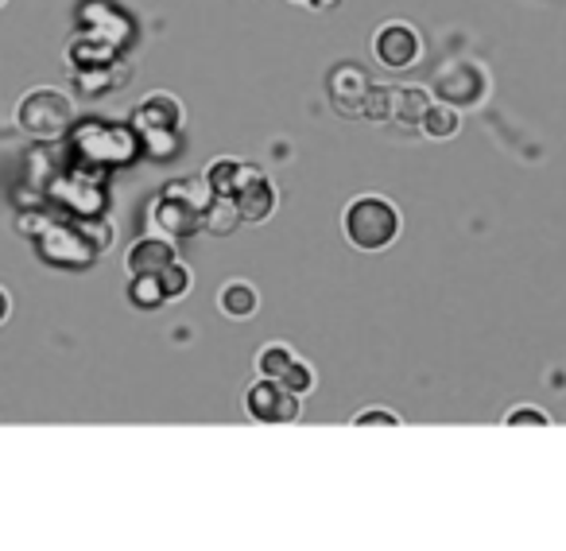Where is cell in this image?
I'll list each match as a JSON object with an SVG mask.
<instances>
[{"label":"cell","mask_w":566,"mask_h":551,"mask_svg":"<svg viewBox=\"0 0 566 551\" xmlns=\"http://www.w3.org/2000/svg\"><path fill=\"white\" fill-rule=\"evenodd\" d=\"M341 229H346V241L361 253H381L400 237V211L393 202L381 199V194H361L346 206V218H341Z\"/></svg>","instance_id":"obj_1"},{"label":"cell","mask_w":566,"mask_h":551,"mask_svg":"<svg viewBox=\"0 0 566 551\" xmlns=\"http://www.w3.org/2000/svg\"><path fill=\"white\" fill-rule=\"evenodd\" d=\"M16 129L39 144L62 141V136H70V129H74V101H70L62 89H51V86L32 89V94L20 97Z\"/></svg>","instance_id":"obj_2"},{"label":"cell","mask_w":566,"mask_h":551,"mask_svg":"<svg viewBox=\"0 0 566 551\" xmlns=\"http://www.w3.org/2000/svg\"><path fill=\"white\" fill-rule=\"evenodd\" d=\"M179 124H183V106L171 94H152L132 113V132L140 148H148L152 156H171L179 148Z\"/></svg>","instance_id":"obj_3"},{"label":"cell","mask_w":566,"mask_h":551,"mask_svg":"<svg viewBox=\"0 0 566 551\" xmlns=\"http://www.w3.org/2000/svg\"><path fill=\"white\" fill-rule=\"evenodd\" d=\"M70 144H74L82 164H129L140 152L136 132L105 121H89L82 129H70Z\"/></svg>","instance_id":"obj_4"},{"label":"cell","mask_w":566,"mask_h":551,"mask_svg":"<svg viewBox=\"0 0 566 551\" xmlns=\"http://www.w3.org/2000/svg\"><path fill=\"white\" fill-rule=\"evenodd\" d=\"M244 408L261 423H291L299 420V393H291L284 381L261 376V381L244 393Z\"/></svg>","instance_id":"obj_5"},{"label":"cell","mask_w":566,"mask_h":551,"mask_svg":"<svg viewBox=\"0 0 566 551\" xmlns=\"http://www.w3.org/2000/svg\"><path fill=\"white\" fill-rule=\"evenodd\" d=\"M373 51L388 71H411L419 62V55H423V39H419V32L411 24L393 20V24H384L381 32H376Z\"/></svg>","instance_id":"obj_6"},{"label":"cell","mask_w":566,"mask_h":551,"mask_svg":"<svg viewBox=\"0 0 566 551\" xmlns=\"http://www.w3.org/2000/svg\"><path fill=\"white\" fill-rule=\"evenodd\" d=\"M39 253H44V261H51V264H67V268H82V264H89L94 261V249L86 245V237L79 233L74 226H62V221H55L51 229H47L39 241Z\"/></svg>","instance_id":"obj_7"},{"label":"cell","mask_w":566,"mask_h":551,"mask_svg":"<svg viewBox=\"0 0 566 551\" xmlns=\"http://www.w3.org/2000/svg\"><path fill=\"white\" fill-rule=\"evenodd\" d=\"M435 94L443 97L446 106H473L485 94V79H481V71L473 62H454V67H446L438 74Z\"/></svg>","instance_id":"obj_8"},{"label":"cell","mask_w":566,"mask_h":551,"mask_svg":"<svg viewBox=\"0 0 566 551\" xmlns=\"http://www.w3.org/2000/svg\"><path fill=\"white\" fill-rule=\"evenodd\" d=\"M152 221H156V229L167 237H191L194 229L206 226L202 211H194V206H186V202L179 199H167V194H159V202L152 206Z\"/></svg>","instance_id":"obj_9"},{"label":"cell","mask_w":566,"mask_h":551,"mask_svg":"<svg viewBox=\"0 0 566 551\" xmlns=\"http://www.w3.org/2000/svg\"><path fill=\"white\" fill-rule=\"evenodd\" d=\"M171 261H179V256H174L167 237H144V241H136L129 249L124 268H129V276H159Z\"/></svg>","instance_id":"obj_10"},{"label":"cell","mask_w":566,"mask_h":551,"mask_svg":"<svg viewBox=\"0 0 566 551\" xmlns=\"http://www.w3.org/2000/svg\"><path fill=\"white\" fill-rule=\"evenodd\" d=\"M369 86H373V82L365 79L361 67H338V71L330 74L334 109H338V113H361V106H365V97H369Z\"/></svg>","instance_id":"obj_11"},{"label":"cell","mask_w":566,"mask_h":551,"mask_svg":"<svg viewBox=\"0 0 566 551\" xmlns=\"http://www.w3.org/2000/svg\"><path fill=\"white\" fill-rule=\"evenodd\" d=\"M82 24H86V36L94 39H105V44H129V20L121 16L117 9H109V4H101V0H94V4H86L82 9Z\"/></svg>","instance_id":"obj_12"},{"label":"cell","mask_w":566,"mask_h":551,"mask_svg":"<svg viewBox=\"0 0 566 551\" xmlns=\"http://www.w3.org/2000/svg\"><path fill=\"white\" fill-rule=\"evenodd\" d=\"M237 202V214H241V221H249V226H261V221L272 218V211H276V191H272V183L264 176H256L253 183H244L241 191L233 194Z\"/></svg>","instance_id":"obj_13"},{"label":"cell","mask_w":566,"mask_h":551,"mask_svg":"<svg viewBox=\"0 0 566 551\" xmlns=\"http://www.w3.org/2000/svg\"><path fill=\"white\" fill-rule=\"evenodd\" d=\"M256 176H264L261 167L241 164V159H218V164L206 171V183L214 187V194H218V199H233V194L241 191L244 183H253Z\"/></svg>","instance_id":"obj_14"},{"label":"cell","mask_w":566,"mask_h":551,"mask_svg":"<svg viewBox=\"0 0 566 551\" xmlns=\"http://www.w3.org/2000/svg\"><path fill=\"white\" fill-rule=\"evenodd\" d=\"M129 79H132L129 62H109V67H89V71H74V86H79L82 94H89V97L109 94V89L124 86Z\"/></svg>","instance_id":"obj_15"},{"label":"cell","mask_w":566,"mask_h":551,"mask_svg":"<svg viewBox=\"0 0 566 551\" xmlns=\"http://www.w3.org/2000/svg\"><path fill=\"white\" fill-rule=\"evenodd\" d=\"M117 51H121V47H113V44H105V39H94V36H86V32H79V36H74V44H70V62H74V71L109 67V62H117Z\"/></svg>","instance_id":"obj_16"},{"label":"cell","mask_w":566,"mask_h":551,"mask_svg":"<svg viewBox=\"0 0 566 551\" xmlns=\"http://www.w3.org/2000/svg\"><path fill=\"white\" fill-rule=\"evenodd\" d=\"M218 307L221 315L229 319H253L256 307H261V296H256V288L249 280H229L218 296Z\"/></svg>","instance_id":"obj_17"},{"label":"cell","mask_w":566,"mask_h":551,"mask_svg":"<svg viewBox=\"0 0 566 551\" xmlns=\"http://www.w3.org/2000/svg\"><path fill=\"white\" fill-rule=\"evenodd\" d=\"M419 129H423V136H431V141H450L454 132H458V109L446 106V101H431V109L423 113Z\"/></svg>","instance_id":"obj_18"},{"label":"cell","mask_w":566,"mask_h":551,"mask_svg":"<svg viewBox=\"0 0 566 551\" xmlns=\"http://www.w3.org/2000/svg\"><path fill=\"white\" fill-rule=\"evenodd\" d=\"M167 199H179L186 202V206H194V211L206 214V206L214 202V187L206 183V179H171V183L164 187Z\"/></svg>","instance_id":"obj_19"},{"label":"cell","mask_w":566,"mask_h":551,"mask_svg":"<svg viewBox=\"0 0 566 551\" xmlns=\"http://www.w3.org/2000/svg\"><path fill=\"white\" fill-rule=\"evenodd\" d=\"M427 109H431V94H427V89H419V86L396 89V113H393V121L419 124Z\"/></svg>","instance_id":"obj_20"},{"label":"cell","mask_w":566,"mask_h":551,"mask_svg":"<svg viewBox=\"0 0 566 551\" xmlns=\"http://www.w3.org/2000/svg\"><path fill=\"white\" fill-rule=\"evenodd\" d=\"M202 221H206L209 233L229 237L237 226H241V214H237V202H233V199H218V194H214V202H209V206H206V214H202Z\"/></svg>","instance_id":"obj_21"},{"label":"cell","mask_w":566,"mask_h":551,"mask_svg":"<svg viewBox=\"0 0 566 551\" xmlns=\"http://www.w3.org/2000/svg\"><path fill=\"white\" fill-rule=\"evenodd\" d=\"M291 361H296L291 346H284V342H268V346L261 350V358H256V373H261V376H272V381H279V376L288 373Z\"/></svg>","instance_id":"obj_22"},{"label":"cell","mask_w":566,"mask_h":551,"mask_svg":"<svg viewBox=\"0 0 566 551\" xmlns=\"http://www.w3.org/2000/svg\"><path fill=\"white\" fill-rule=\"evenodd\" d=\"M361 113H365L369 121H393L396 89L393 86H369V97H365V106H361Z\"/></svg>","instance_id":"obj_23"},{"label":"cell","mask_w":566,"mask_h":551,"mask_svg":"<svg viewBox=\"0 0 566 551\" xmlns=\"http://www.w3.org/2000/svg\"><path fill=\"white\" fill-rule=\"evenodd\" d=\"M74 229L86 237V245L94 249V253H105V249H109V241H113V226H109L105 218H97V214H86V218H79V221H74Z\"/></svg>","instance_id":"obj_24"},{"label":"cell","mask_w":566,"mask_h":551,"mask_svg":"<svg viewBox=\"0 0 566 551\" xmlns=\"http://www.w3.org/2000/svg\"><path fill=\"white\" fill-rule=\"evenodd\" d=\"M129 299L136 307H144V311H152V307H159L167 296H164V284H159V276H132Z\"/></svg>","instance_id":"obj_25"},{"label":"cell","mask_w":566,"mask_h":551,"mask_svg":"<svg viewBox=\"0 0 566 551\" xmlns=\"http://www.w3.org/2000/svg\"><path fill=\"white\" fill-rule=\"evenodd\" d=\"M159 284H164V296L167 299H179L191 291V268L183 261H171L164 272H159Z\"/></svg>","instance_id":"obj_26"},{"label":"cell","mask_w":566,"mask_h":551,"mask_svg":"<svg viewBox=\"0 0 566 551\" xmlns=\"http://www.w3.org/2000/svg\"><path fill=\"white\" fill-rule=\"evenodd\" d=\"M51 226H55V218L47 211H39V206H32V211H20V218H16V233L20 237H32V241H39V237H44Z\"/></svg>","instance_id":"obj_27"},{"label":"cell","mask_w":566,"mask_h":551,"mask_svg":"<svg viewBox=\"0 0 566 551\" xmlns=\"http://www.w3.org/2000/svg\"><path fill=\"white\" fill-rule=\"evenodd\" d=\"M279 381H284V385H288L291 393L306 396V393H311V388H314V369L306 366V361H299V358H296V361H291V366H288V373L279 376Z\"/></svg>","instance_id":"obj_28"},{"label":"cell","mask_w":566,"mask_h":551,"mask_svg":"<svg viewBox=\"0 0 566 551\" xmlns=\"http://www.w3.org/2000/svg\"><path fill=\"white\" fill-rule=\"evenodd\" d=\"M353 428H400V416H393V411H358L353 416Z\"/></svg>","instance_id":"obj_29"},{"label":"cell","mask_w":566,"mask_h":551,"mask_svg":"<svg viewBox=\"0 0 566 551\" xmlns=\"http://www.w3.org/2000/svg\"><path fill=\"white\" fill-rule=\"evenodd\" d=\"M508 428H520V423H535V428H547V416H543V411H535V408H523V411H513V416H508Z\"/></svg>","instance_id":"obj_30"},{"label":"cell","mask_w":566,"mask_h":551,"mask_svg":"<svg viewBox=\"0 0 566 551\" xmlns=\"http://www.w3.org/2000/svg\"><path fill=\"white\" fill-rule=\"evenodd\" d=\"M9 311H12V303H9V291L0 288V323H4V319H9Z\"/></svg>","instance_id":"obj_31"},{"label":"cell","mask_w":566,"mask_h":551,"mask_svg":"<svg viewBox=\"0 0 566 551\" xmlns=\"http://www.w3.org/2000/svg\"><path fill=\"white\" fill-rule=\"evenodd\" d=\"M299 4H314V0H299Z\"/></svg>","instance_id":"obj_32"},{"label":"cell","mask_w":566,"mask_h":551,"mask_svg":"<svg viewBox=\"0 0 566 551\" xmlns=\"http://www.w3.org/2000/svg\"><path fill=\"white\" fill-rule=\"evenodd\" d=\"M0 4H4V0H0Z\"/></svg>","instance_id":"obj_33"}]
</instances>
